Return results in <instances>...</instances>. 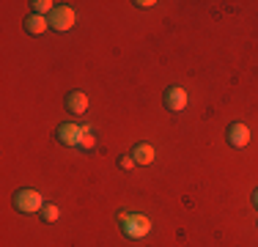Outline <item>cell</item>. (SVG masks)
Masks as SVG:
<instances>
[{
	"label": "cell",
	"instance_id": "cell-6",
	"mask_svg": "<svg viewBox=\"0 0 258 247\" xmlns=\"http://www.w3.org/2000/svg\"><path fill=\"white\" fill-rule=\"evenodd\" d=\"M225 138H228V143H231L233 148H244V146L250 143V129L244 127V124H231Z\"/></svg>",
	"mask_w": 258,
	"mask_h": 247
},
{
	"label": "cell",
	"instance_id": "cell-11",
	"mask_svg": "<svg viewBox=\"0 0 258 247\" xmlns=\"http://www.w3.org/2000/svg\"><path fill=\"white\" fill-rule=\"evenodd\" d=\"M77 146L83 148V151H91V148L96 146V138H94L91 132H83V135H80V143H77Z\"/></svg>",
	"mask_w": 258,
	"mask_h": 247
},
{
	"label": "cell",
	"instance_id": "cell-1",
	"mask_svg": "<svg viewBox=\"0 0 258 247\" xmlns=\"http://www.w3.org/2000/svg\"><path fill=\"white\" fill-rule=\"evenodd\" d=\"M121 231L129 239H143L151 231V220L143 214H121Z\"/></svg>",
	"mask_w": 258,
	"mask_h": 247
},
{
	"label": "cell",
	"instance_id": "cell-4",
	"mask_svg": "<svg viewBox=\"0 0 258 247\" xmlns=\"http://www.w3.org/2000/svg\"><path fill=\"white\" fill-rule=\"evenodd\" d=\"M165 107L173 110V113H179V110L187 107V91L179 88V85H173V88L165 91Z\"/></svg>",
	"mask_w": 258,
	"mask_h": 247
},
{
	"label": "cell",
	"instance_id": "cell-3",
	"mask_svg": "<svg viewBox=\"0 0 258 247\" xmlns=\"http://www.w3.org/2000/svg\"><path fill=\"white\" fill-rule=\"evenodd\" d=\"M47 22H50V28L55 30H72V25H75V11L69 9V6H55L52 9V14L47 17Z\"/></svg>",
	"mask_w": 258,
	"mask_h": 247
},
{
	"label": "cell",
	"instance_id": "cell-15",
	"mask_svg": "<svg viewBox=\"0 0 258 247\" xmlns=\"http://www.w3.org/2000/svg\"><path fill=\"white\" fill-rule=\"evenodd\" d=\"M253 203H255V209H258V190L253 193Z\"/></svg>",
	"mask_w": 258,
	"mask_h": 247
},
{
	"label": "cell",
	"instance_id": "cell-12",
	"mask_svg": "<svg viewBox=\"0 0 258 247\" xmlns=\"http://www.w3.org/2000/svg\"><path fill=\"white\" fill-rule=\"evenodd\" d=\"M41 217L47 222H55L58 220V206H52V203H44V209H41Z\"/></svg>",
	"mask_w": 258,
	"mask_h": 247
},
{
	"label": "cell",
	"instance_id": "cell-5",
	"mask_svg": "<svg viewBox=\"0 0 258 247\" xmlns=\"http://www.w3.org/2000/svg\"><path fill=\"white\" fill-rule=\"evenodd\" d=\"M63 104H66V110H69V113L83 115L85 110H88V94H85V91H69Z\"/></svg>",
	"mask_w": 258,
	"mask_h": 247
},
{
	"label": "cell",
	"instance_id": "cell-7",
	"mask_svg": "<svg viewBox=\"0 0 258 247\" xmlns=\"http://www.w3.org/2000/svg\"><path fill=\"white\" fill-rule=\"evenodd\" d=\"M80 135H83V129H80L77 124H60L58 132H55V138H58L63 146H77L80 143Z\"/></svg>",
	"mask_w": 258,
	"mask_h": 247
},
{
	"label": "cell",
	"instance_id": "cell-10",
	"mask_svg": "<svg viewBox=\"0 0 258 247\" xmlns=\"http://www.w3.org/2000/svg\"><path fill=\"white\" fill-rule=\"evenodd\" d=\"M33 6V14H41V17H50L52 14V9H55V3H50V0H36V3H30Z\"/></svg>",
	"mask_w": 258,
	"mask_h": 247
},
{
	"label": "cell",
	"instance_id": "cell-14",
	"mask_svg": "<svg viewBox=\"0 0 258 247\" xmlns=\"http://www.w3.org/2000/svg\"><path fill=\"white\" fill-rule=\"evenodd\" d=\"M135 6H138V9H151V6H157V3L154 0H138Z\"/></svg>",
	"mask_w": 258,
	"mask_h": 247
},
{
	"label": "cell",
	"instance_id": "cell-8",
	"mask_svg": "<svg viewBox=\"0 0 258 247\" xmlns=\"http://www.w3.org/2000/svg\"><path fill=\"white\" fill-rule=\"evenodd\" d=\"M47 28H50L47 17H41V14H28V17H25V30H28V33L39 36V33H44Z\"/></svg>",
	"mask_w": 258,
	"mask_h": 247
},
{
	"label": "cell",
	"instance_id": "cell-9",
	"mask_svg": "<svg viewBox=\"0 0 258 247\" xmlns=\"http://www.w3.org/2000/svg\"><path fill=\"white\" fill-rule=\"evenodd\" d=\"M132 159L138 165H151V162H154V148H151L149 143H138V146H135V151H132Z\"/></svg>",
	"mask_w": 258,
	"mask_h": 247
},
{
	"label": "cell",
	"instance_id": "cell-13",
	"mask_svg": "<svg viewBox=\"0 0 258 247\" xmlns=\"http://www.w3.org/2000/svg\"><path fill=\"white\" fill-rule=\"evenodd\" d=\"M135 165H138V162L132 159V154H129V157H121V159H118V168H124V170H132Z\"/></svg>",
	"mask_w": 258,
	"mask_h": 247
},
{
	"label": "cell",
	"instance_id": "cell-2",
	"mask_svg": "<svg viewBox=\"0 0 258 247\" xmlns=\"http://www.w3.org/2000/svg\"><path fill=\"white\" fill-rule=\"evenodd\" d=\"M14 209L17 212H25V214H33V212H41L44 209V201L36 190H17L14 193Z\"/></svg>",
	"mask_w": 258,
	"mask_h": 247
}]
</instances>
